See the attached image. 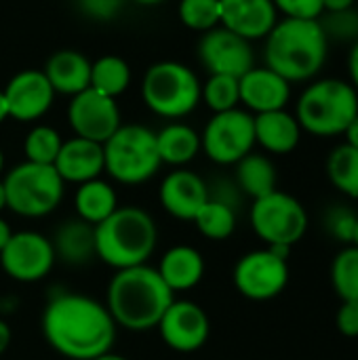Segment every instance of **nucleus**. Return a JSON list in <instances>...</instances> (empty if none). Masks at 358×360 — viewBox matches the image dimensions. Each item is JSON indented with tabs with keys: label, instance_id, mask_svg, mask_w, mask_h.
I'll return each instance as SVG.
<instances>
[{
	"label": "nucleus",
	"instance_id": "nucleus-35",
	"mask_svg": "<svg viewBox=\"0 0 358 360\" xmlns=\"http://www.w3.org/2000/svg\"><path fill=\"white\" fill-rule=\"evenodd\" d=\"M327 40H338V42H348L358 40V11L346 8V11H335L327 13L323 19H319Z\"/></svg>",
	"mask_w": 358,
	"mask_h": 360
},
{
	"label": "nucleus",
	"instance_id": "nucleus-5",
	"mask_svg": "<svg viewBox=\"0 0 358 360\" xmlns=\"http://www.w3.org/2000/svg\"><path fill=\"white\" fill-rule=\"evenodd\" d=\"M358 116L357 89L340 78L312 82L298 101V122L302 131L317 137L344 135Z\"/></svg>",
	"mask_w": 358,
	"mask_h": 360
},
{
	"label": "nucleus",
	"instance_id": "nucleus-15",
	"mask_svg": "<svg viewBox=\"0 0 358 360\" xmlns=\"http://www.w3.org/2000/svg\"><path fill=\"white\" fill-rule=\"evenodd\" d=\"M198 59L209 74L241 78L253 68V49L249 40L217 25L203 34L198 42Z\"/></svg>",
	"mask_w": 358,
	"mask_h": 360
},
{
	"label": "nucleus",
	"instance_id": "nucleus-36",
	"mask_svg": "<svg viewBox=\"0 0 358 360\" xmlns=\"http://www.w3.org/2000/svg\"><path fill=\"white\" fill-rule=\"evenodd\" d=\"M357 224H358V215L348 211L346 207H333L327 211L325 215V228L327 232L342 240V243H350L354 240V232H357Z\"/></svg>",
	"mask_w": 358,
	"mask_h": 360
},
{
	"label": "nucleus",
	"instance_id": "nucleus-29",
	"mask_svg": "<svg viewBox=\"0 0 358 360\" xmlns=\"http://www.w3.org/2000/svg\"><path fill=\"white\" fill-rule=\"evenodd\" d=\"M327 177L335 190L348 198H358V150L342 143L327 158Z\"/></svg>",
	"mask_w": 358,
	"mask_h": 360
},
{
	"label": "nucleus",
	"instance_id": "nucleus-3",
	"mask_svg": "<svg viewBox=\"0 0 358 360\" xmlns=\"http://www.w3.org/2000/svg\"><path fill=\"white\" fill-rule=\"evenodd\" d=\"M329 40L319 19L276 21L266 36V68L281 74L287 82H300L317 76L325 65Z\"/></svg>",
	"mask_w": 358,
	"mask_h": 360
},
{
	"label": "nucleus",
	"instance_id": "nucleus-31",
	"mask_svg": "<svg viewBox=\"0 0 358 360\" xmlns=\"http://www.w3.org/2000/svg\"><path fill=\"white\" fill-rule=\"evenodd\" d=\"M331 285L342 302L358 304V247L348 245L331 264Z\"/></svg>",
	"mask_w": 358,
	"mask_h": 360
},
{
	"label": "nucleus",
	"instance_id": "nucleus-42",
	"mask_svg": "<svg viewBox=\"0 0 358 360\" xmlns=\"http://www.w3.org/2000/svg\"><path fill=\"white\" fill-rule=\"evenodd\" d=\"M11 327L0 319V356L8 350V346H11Z\"/></svg>",
	"mask_w": 358,
	"mask_h": 360
},
{
	"label": "nucleus",
	"instance_id": "nucleus-45",
	"mask_svg": "<svg viewBox=\"0 0 358 360\" xmlns=\"http://www.w3.org/2000/svg\"><path fill=\"white\" fill-rule=\"evenodd\" d=\"M8 118V105H6V99H4V93L0 89V124Z\"/></svg>",
	"mask_w": 358,
	"mask_h": 360
},
{
	"label": "nucleus",
	"instance_id": "nucleus-27",
	"mask_svg": "<svg viewBox=\"0 0 358 360\" xmlns=\"http://www.w3.org/2000/svg\"><path fill=\"white\" fill-rule=\"evenodd\" d=\"M236 186L253 200L276 190V167L264 154L249 152L236 162Z\"/></svg>",
	"mask_w": 358,
	"mask_h": 360
},
{
	"label": "nucleus",
	"instance_id": "nucleus-50",
	"mask_svg": "<svg viewBox=\"0 0 358 360\" xmlns=\"http://www.w3.org/2000/svg\"><path fill=\"white\" fill-rule=\"evenodd\" d=\"M352 245H357L358 247V224H357V232H354V240H352Z\"/></svg>",
	"mask_w": 358,
	"mask_h": 360
},
{
	"label": "nucleus",
	"instance_id": "nucleus-18",
	"mask_svg": "<svg viewBox=\"0 0 358 360\" xmlns=\"http://www.w3.org/2000/svg\"><path fill=\"white\" fill-rule=\"evenodd\" d=\"M158 196L162 209L171 217L181 221H192L209 200V186L194 171L175 169L162 179Z\"/></svg>",
	"mask_w": 358,
	"mask_h": 360
},
{
	"label": "nucleus",
	"instance_id": "nucleus-17",
	"mask_svg": "<svg viewBox=\"0 0 358 360\" xmlns=\"http://www.w3.org/2000/svg\"><path fill=\"white\" fill-rule=\"evenodd\" d=\"M279 21L272 0H219V25L245 40L266 38Z\"/></svg>",
	"mask_w": 358,
	"mask_h": 360
},
{
	"label": "nucleus",
	"instance_id": "nucleus-44",
	"mask_svg": "<svg viewBox=\"0 0 358 360\" xmlns=\"http://www.w3.org/2000/svg\"><path fill=\"white\" fill-rule=\"evenodd\" d=\"M11 236H13V232H11V226L0 217V251L6 247V243L11 240Z\"/></svg>",
	"mask_w": 358,
	"mask_h": 360
},
{
	"label": "nucleus",
	"instance_id": "nucleus-28",
	"mask_svg": "<svg viewBox=\"0 0 358 360\" xmlns=\"http://www.w3.org/2000/svg\"><path fill=\"white\" fill-rule=\"evenodd\" d=\"M131 84V68L118 55H103L91 61V89L118 99Z\"/></svg>",
	"mask_w": 358,
	"mask_h": 360
},
{
	"label": "nucleus",
	"instance_id": "nucleus-23",
	"mask_svg": "<svg viewBox=\"0 0 358 360\" xmlns=\"http://www.w3.org/2000/svg\"><path fill=\"white\" fill-rule=\"evenodd\" d=\"M156 270H158L160 278L165 281V285L173 293L190 291L205 276V259H203L200 251H196L194 247L177 245V247H171L162 255Z\"/></svg>",
	"mask_w": 358,
	"mask_h": 360
},
{
	"label": "nucleus",
	"instance_id": "nucleus-43",
	"mask_svg": "<svg viewBox=\"0 0 358 360\" xmlns=\"http://www.w3.org/2000/svg\"><path fill=\"white\" fill-rule=\"evenodd\" d=\"M344 135H346V143L358 150V116L348 124V129H346Z\"/></svg>",
	"mask_w": 358,
	"mask_h": 360
},
{
	"label": "nucleus",
	"instance_id": "nucleus-39",
	"mask_svg": "<svg viewBox=\"0 0 358 360\" xmlns=\"http://www.w3.org/2000/svg\"><path fill=\"white\" fill-rule=\"evenodd\" d=\"M338 331L344 338H358V304L357 302H342L338 316H335Z\"/></svg>",
	"mask_w": 358,
	"mask_h": 360
},
{
	"label": "nucleus",
	"instance_id": "nucleus-12",
	"mask_svg": "<svg viewBox=\"0 0 358 360\" xmlns=\"http://www.w3.org/2000/svg\"><path fill=\"white\" fill-rule=\"evenodd\" d=\"M57 257L46 236L38 232H17L0 251V266L17 283H38L53 270Z\"/></svg>",
	"mask_w": 358,
	"mask_h": 360
},
{
	"label": "nucleus",
	"instance_id": "nucleus-38",
	"mask_svg": "<svg viewBox=\"0 0 358 360\" xmlns=\"http://www.w3.org/2000/svg\"><path fill=\"white\" fill-rule=\"evenodd\" d=\"M276 11L289 19H321L323 0H272Z\"/></svg>",
	"mask_w": 358,
	"mask_h": 360
},
{
	"label": "nucleus",
	"instance_id": "nucleus-6",
	"mask_svg": "<svg viewBox=\"0 0 358 360\" xmlns=\"http://www.w3.org/2000/svg\"><path fill=\"white\" fill-rule=\"evenodd\" d=\"M156 133L143 124H120L103 143V171L122 186H139L160 169Z\"/></svg>",
	"mask_w": 358,
	"mask_h": 360
},
{
	"label": "nucleus",
	"instance_id": "nucleus-25",
	"mask_svg": "<svg viewBox=\"0 0 358 360\" xmlns=\"http://www.w3.org/2000/svg\"><path fill=\"white\" fill-rule=\"evenodd\" d=\"M156 148L162 165L181 169L200 152V135L184 122H171L156 133Z\"/></svg>",
	"mask_w": 358,
	"mask_h": 360
},
{
	"label": "nucleus",
	"instance_id": "nucleus-49",
	"mask_svg": "<svg viewBox=\"0 0 358 360\" xmlns=\"http://www.w3.org/2000/svg\"><path fill=\"white\" fill-rule=\"evenodd\" d=\"M2 169H4V152L0 150V173H2Z\"/></svg>",
	"mask_w": 358,
	"mask_h": 360
},
{
	"label": "nucleus",
	"instance_id": "nucleus-11",
	"mask_svg": "<svg viewBox=\"0 0 358 360\" xmlns=\"http://www.w3.org/2000/svg\"><path fill=\"white\" fill-rule=\"evenodd\" d=\"M234 287L251 302H268L279 297L289 283L287 257L274 249H260L243 255L234 266Z\"/></svg>",
	"mask_w": 358,
	"mask_h": 360
},
{
	"label": "nucleus",
	"instance_id": "nucleus-22",
	"mask_svg": "<svg viewBox=\"0 0 358 360\" xmlns=\"http://www.w3.org/2000/svg\"><path fill=\"white\" fill-rule=\"evenodd\" d=\"M255 143L270 154H289L302 139V127L298 118L285 110L264 112L253 116Z\"/></svg>",
	"mask_w": 358,
	"mask_h": 360
},
{
	"label": "nucleus",
	"instance_id": "nucleus-26",
	"mask_svg": "<svg viewBox=\"0 0 358 360\" xmlns=\"http://www.w3.org/2000/svg\"><path fill=\"white\" fill-rule=\"evenodd\" d=\"M74 209L82 221L97 226L118 209V196L108 181L97 177L78 186L74 194Z\"/></svg>",
	"mask_w": 358,
	"mask_h": 360
},
{
	"label": "nucleus",
	"instance_id": "nucleus-34",
	"mask_svg": "<svg viewBox=\"0 0 358 360\" xmlns=\"http://www.w3.org/2000/svg\"><path fill=\"white\" fill-rule=\"evenodd\" d=\"M179 21L196 32H209L219 25V0H179Z\"/></svg>",
	"mask_w": 358,
	"mask_h": 360
},
{
	"label": "nucleus",
	"instance_id": "nucleus-8",
	"mask_svg": "<svg viewBox=\"0 0 358 360\" xmlns=\"http://www.w3.org/2000/svg\"><path fill=\"white\" fill-rule=\"evenodd\" d=\"M6 209L19 217L38 219L51 215L63 198V179L53 165L21 162L13 167L4 179Z\"/></svg>",
	"mask_w": 358,
	"mask_h": 360
},
{
	"label": "nucleus",
	"instance_id": "nucleus-41",
	"mask_svg": "<svg viewBox=\"0 0 358 360\" xmlns=\"http://www.w3.org/2000/svg\"><path fill=\"white\" fill-rule=\"evenodd\" d=\"M357 0H323V13H335V11H346L352 8Z\"/></svg>",
	"mask_w": 358,
	"mask_h": 360
},
{
	"label": "nucleus",
	"instance_id": "nucleus-2",
	"mask_svg": "<svg viewBox=\"0 0 358 360\" xmlns=\"http://www.w3.org/2000/svg\"><path fill=\"white\" fill-rule=\"evenodd\" d=\"M175 293L165 285L158 270L148 264L116 270L108 287L106 308L116 327L127 331H150L158 325Z\"/></svg>",
	"mask_w": 358,
	"mask_h": 360
},
{
	"label": "nucleus",
	"instance_id": "nucleus-4",
	"mask_svg": "<svg viewBox=\"0 0 358 360\" xmlns=\"http://www.w3.org/2000/svg\"><path fill=\"white\" fill-rule=\"evenodd\" d=\"M156 243V221L139 207H118L108 219L95 226L97 259L116 270L148 264Z\"/></svg>",
	"mask_w": 358,
	"mask_h": 360
},
{
	"label": "nucleus",
	"instance_id": "nucleus-19",
	"mask_svg": "<svg viewBox=\"0 0 358 360\" xmlns=\"http://www.w3.org/2000/svg\"><path fill=\"white\" fill-rule=\"evenodd\" d=\"M241 101L255 114L285 110L291 97V82L270 68H251L238 78Z\"/></svg>",
	"mask_w": 358,
	"mask_h": 360
},
{
	"label": "nucleus",
	"instance_id": "nucleus-7",
	"mask_svg": "<svg viewBox=\"0 0 358 360\" xmlns=\"http://www.w3.org/2000/svg\"><path fill=\"white\" fill-rule=\"evenodd\" d=\"M203 84L198 76L179 61H158L141 80L143 103L160 118L179 120L200 103Z\"/></svg>",
	"mask_w": 358,
	"mask_h": 360
},
{
	"label": "nucleus",
	"instance_id": "nucleus-32",
	"mask_svg": "<svg viewBox=\"0 0 358 360\" xmlns=\"http://www.w3.org/2000/svg\"><path fill=\"white\" fill-rule=\"evenodd\" d=\"M61 143L63 139L57 129L46 127V124H36L25 135V141H23L25 160L36 162V165H55Z\"/></svg>",
	"mask_w": 358,
	"mask_h": 360
},
{
	"label": "nucleus",
	"instance_id": "nucleus-30",
	"mask_svg": "<svg viewBox=\"0 0 358 360\" xmlns=\"http://www.w3.org/2000/svg\"><path fill=\"white\" fill-rule=\"evenodd\" d=\"M192 221L196 224V230L205 238H209V240H226L236 230V209L226 205V202L209 198Z\"/></svg>",
	"mask_w": 358,
	"mask_h": 360
},
{
	"label": "nucleus",
	"instance_id": "nucleus-9",
	"mask_svg": "<svg viewBox=\"0 0 358 360\" xmlns=\"http://www.w3.org/2000/svg\"><path fill=\"white\" fill-rule=\"evenodd\" d=\"M251 228L268 247H293L308 230V213L295 196L274 190L253 200Z\"/></svg>",
	"mask_w": 358,
	"mask_h": 360
},
{
	"label": "nucleus",
	"instance_id": "nucleus-40",
	"mask_svg": "<svg viewBox=\"0 0 358 360\" xmlns=\"http://www.w3.org/2000/svg\"><path fill=\"white\" fill-rule=\"evenodd\" d=\"M348 72H350V78H352V86L357 89L358 93V40L352 44L350 55H348Z\"/></svg>",
	"mask_w": 358,
	"mask_h": 360
},
{
	"label": "nucleus",
	"instance_id": "nucleus-20",
	"mask_svg": "<svg viewBox=\"0 0 358 360\" xmlns=\"http://www.w3.org/2000/svg\"><path fill=\"white\" fill-rule=\"evenodd\" d=\"M55 171L63 184H84L103 173V146L82 137H72L61 143L55 160Z\"/></svg>",
	"mask_w": 358,
	"mask_h": 360
},
{
	"label": "nucleus",
	"instance_id": "nucleus-10",
	"mask_svg": "<svg viewBox=\"0 0 358 360\" xmlns=\"http://www.w3.org/2000/svg\"><path fill=\"white\" fill-rule=\"evenodd\" d=\"M253 114L238 108L213 114L200 135V150L217 165H236L253 152Z\"/></svg>",
	"mask_w": 358,
	"mask_h": 360
},
{
	"label": "nucleus",
	"instance_id": "nucleus-33",
	"mask_svg": "<svg viewBox=\"0 0 358 360\" xmlns=\"http://www.w3.org/2000/svg\"><path fill=\"white\" fill-rule=\"evenodd\" d=\"M200 99L207 103V108L213 114L234 110L241 103V89L238 78L226 76V74H211L209 80L203 86Z\"/></svg>",
	"mask_w": 358,
	"mask_h": 360
},
{
	"label": "nucleus",
	"instance_id": "nucleus-47",
	"mask_svg": "<svg viewBox=\"0 0 358 360\" xmlns=\"http://www.w3.org/2000/svg\"><path fill=\"white\" fill-rule=\"evenodd\" d=\"M6 209V196H4V186H2V179H0V211Z\"/></svg>",
	"mask_w": 358,
	"mask_h": 360
},
{
	"label": "nucleus",
	"instance_id": "nucleus-1",
	"mask_svg": "<svg viewBox=\"0 0 358 360\" xmlns=\"http://www.w3.org/2000/svg\"><path fill=\"white\" fill-rule=\"evenodd\" d=\"M46 344L70 360H93L112 350L116 323L97 300L63 291L53 295L42 312Z\"/></svg>",
	"mask_w": 358,
	"mask_h": 360
},
{
	"label": "nucleus",
	"instance_id": "nucleus-46",
	"mask_svg": "<svg viewBox=\"0 0 358 360\" xmlns=\"http://www.w3.org/2000/svg\"><path fill=\"white\" fill-rule=\"evenodd\" d=\"M93 360H129V359H124V356H120V354H114V352L110 350V352H106V354H101V356H97V359H93Z\"/></svg>",
	"mask_w": 358,
	"mask_h": 360
},
{
	"label": "nucleus",
	"instance_id": "nucleus-14",
	"mask_svg": "<svg viewBox=\"0 0 358 360\" xmlns=\"http://www.w3.org/2000/svg\"><path fill=\"white\" fill-rule=\"evenodd\" d=\"M160 340L175 352H196L200 350L211 333V323L207 312L188 300H173L156 325Z\"/></svg>",
	"mask_w": 358,
	"mask_h": 360
},
{
	"label": "nucleus",
	"instance_id": "nucleus-13",
	"mask_svg": "<svg viewBox=\"0 0 358 360\" xmlns=\"http://www.w3.org/2000/svg\"><path fill=\"white\" fill-rule=\"evenodd\" d=\"M68 122L76 137L106 143L122 124L120 108L116 99L97 93L95 89H84L74 95L68 105Z\"/></svg>",
	"mask_w": 358,
	"mask_h": 360
},
{
	"label": "nucleus",
	"instance_id": "nucleus-37",
	"mask_svg": "<svg viewBox=\"0 0 358 360\" xmlns=\"http://www.w3.org/2000/svg\"><path fill=\"white\" fill-rule=\"evenodd\" d=\"M80 13L93 21H112L124 8L127 0H76Z\"/></svg>",
	"mask_w": 358,
	"mask_h": 360
},
{
	"label": "nucleus",
	"instance_id": "nucleus-48",
	"mask_svg": "<svg viewBox=\"0 0 358 360\" xmlns=\"http://www.w3.org/2000/svg\"><path fill=\"white\" fill-rule=\"evenodd\" d=\"M133 2L143 4V6H154V4H160V2H165V0H133Z\"/></svg>",
	"mask_w": 358,
	"mask_h": 360
},
{
	"label": "nucleus",
	"instance_id": "nucleus-24",
	"mask_svg": "<svg viewBox=\"0 0 358 360\" xmlns=\"http://www.w3.org/2000/svg\"><path fill=\"white\" fill-rule=\"evenodd\" d=\"M55 257L68 266H87L97 257L95 249V226L82 221L80 217L63 221L55 238L51 240Z\"/></svg>",
	"mask_w": 358,
	"mask_h": 360
},
{
	"label": "nucleus",
	"instance_id": "nucleus-16",
	"mask_svg": "<svg viewBox=\"0 0 358 360\" xmlns=\"http://www.w3.org/2000/svg\"><path fill=\"white\" fill-rule=\"evenodd\" d=\"M2 93L8 105V118L19 122H34L42 118L55 99V91L40 70H23L15 74Z\"/></svg>",
	"mask_w": 358,
	"mask_h": 360
},
{
	"label": "nucleus",
	"instance_id": "nucleus-21",
	"mask_svg": "<svg viewBox=\"0 0 358 360\" xmlns=\"http://www.w3.org/2000/svg\"><path fill=\"white\" fill-rule=\"evenodd\" d=\"M42 72L53 91L61 95L74 97L91 86V61L87 55L74 49H61L53 53Z\"/></svg>",
	"mask_w": 358,
	"mask_h": 360
}]
</instances>
